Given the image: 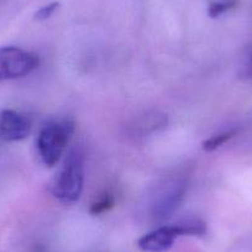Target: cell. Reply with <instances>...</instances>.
<instances>
[{
    "instance_id": "277c9868",
    "label": "cell",
    "mask_w": 252,
    "mask_h": 252,
    "mask_svg": "<svg viewBox=\"0 0 252 252\" xmlns=\"http://www.w3.org/2000/svg\"><path fill=\"white\" fill-rule=\"evenodd\" d=\"M40 64L37 55L15 46L0 47V81L23 78Z\"/></svg>"
},
{
    "instance_id": "5b68a950",
    "label": "cell",
    "mask_w": 252,
    "mask_h": 252,
    "mask_svg": "<svg viewBox=\"0 0 252 252\" xmlns=\"http://www.w3.org/2000/svg\"><path fill=\"white\" fill-rule=\"evenodd\" d=\"M31 132V121L23 114L5 109L0 113V137L15 142L26 139Z\"/></svg>"
},
{
    "instance_id": "4fadbf2b",
    "label": "cell",
    "mask_w": 252,
    "mask_h": 252,
    "mask_svg": "<svg viewBox=\"0 0 252 252\" xmlns=\"http://www.w3.org/2000/svg\"><path fill=\"white\" fill-rule=\"evenodd\" d=\"M245 68H246L247 76L251 77V78H252V51H251V53L249 55V58H247L246 67H245Z\"/></svg>"
},
{
    "instance_id": "6da1fadb",
    "label": "cell",
    "mask_w": 252,
    "mask_h": 252,
    "mask_svg": "<svg viewBox=\"0 0 252 252\" xmlns=\"http://www.w3.org/2000/svg\"><path fill=\"white\" fill-rule=\"evenodd\" d=\"M84 158L79 149H72L51 183V192L63 204H73L83 190Z\"/></svg>"
},
{
    "instance_id": "7c38bea8",
    "label": "cell",
    "mask_w": 252,
    "mask_h": 252,
    "mask_svg": "<svg viewBox=\"0 0 252 252\" xmlns=\"http://www.w3.org/2000/svg\"><path fill=\"white\" fill-rule=\"evenodd\" d=\"M58 6H60V4H58V3L48 4V5H46V6H43V8H41L40 10H38L37 13L35 14V18L37 19V20H40V21L46 20V19L51 18V16L53 15V13H55V11L57 10Z\"/></svg>"
},
{
    "instance_id": "ba28073f",
    "label": "cell",
    "mask_w": 252,
    "mask_h": 252,
    "mask_svg": "<svg viewBox=\"0 0 252 252\" xmlns=\"http://www.w3.org/2000/svg\"><path fill=\"white\" fill-rule=\"evenodd\" d=\"M177 226L181 230L182 236L184 235H190V236H202L207 232V224L203 220L190 218V219L182 220L177 222Z\"/></svg>"
},
{
    "instance_id": "8992f818",
    "label": "cell",
    "mask_w": 252,
    "mask_h": 252,
    "mask_svg": "<svg viewBox=\"0 0 252 252\" xmlns=\"http://www.w3.org/2000/svg\"><path fill=\"white\" fill-rule=\"evenodd\" d=\"M182 236L176 224L169 226H161L149 234L144 235L137 245L142 251L146 252H164L173 246L177 237Z\"/></svg>"
},
{
    "instance_id": "3957f363",
    "label": "cell",
    "mask_w": 252,
    "mask_h": 252,
    "mask_svg": "<svg viewBox=\"0 0 252 252\" xmlns=\"http://www.w3.org/2000/svg\"><path fill=\"white\" fill-rule=\"evenodd\" d=\"M187 192L184 179H171L162 184L154 194L150 205V217L155 222H164L181 207Z\"/></svg>"
},
{
    "instance_id": "52a82bcc",
    "label": "cell",
    "mask_w": 252,
    "mask_h": 252,
    "mask_svg": "<svg viewBox=\"0 0 252 252\" xmlns=\"http://www.w3.org/2000/svg\"><path fill=\"white\" fill-rule=\"evenodd\" d=\"M167 124V118L164 114L159 111H151L146 113L132 123L131 130L134 135H147L150 132L157 131L158 129L164 127Z\"/></svg>"
},
{
    "instance_id": "8fae6325",
    "label": "cell",
    "mask_w": 252,
    "mask_h": 252,
    "mask_svg": "<svg viewBox=\"0 0 252 252\" xmlns=\"http://www.w3.org/2000/svg\"><path fill=\"white\" fill-rule=\"evenodd\" d=\"M113 205H114L113 195L105 194L103 198H100L98 202H95L93 205H92L89 212H91V214L93 215H99L101 214V213L109 210L110 208H113Z\"/></svg>"
},
{
    "instance_id": "9c48e42d",
    "label": "cell",
    "mask_w": 252,
    "mask_h": 252,
    "mask_svg": "<svg viewBox=\"0 0 252 252\" xmlns=\"http://www.w3.org/2000/svg\"><path fill=\"white\" fill-rule=\"evenodd\" d=\"M235 134H236V131L231 130V131H226V132H222V134L212 136L210 139H208L207 141L203 142V149L208 152L214 151V150L219 149L221 145H224L225 142L229 141L231 137H234Z\"/></svg>"
},
{
    "instance_id": "30bf717a",
    "label": "cell",
    "mask_w": 252,
    "mask_h": 252,
    "mask_svg": "<svg viewBox=\"0 0 252 252\" xmlns=\"http://www.w3.org/2000/svg\"><path fill=\"white\" fill-rule=\"evenodd\" d=\"M236 5V0H220V1H214L209 5L208 14L210 18H218L226 13L227 10L232 9Z\"/></svg>"
},
{
    "instance_id": "7a4b0ae2",
    "label": "cell",
    "mask_w": 252,
    "mask_h": 252,
    "mask_svg": "<svg viewBox=\"0 0 252 252\" xmlns=\"http://www.w3.org/2000/svg\"><path fill=\"white\" fill-rule=\"evenodd\" d=\"M73 123L66 120L62 123H50L41 130L37 139V150L46 166L53 167L60 161L73 134Z\"/></svg>"
}]
</instances>
